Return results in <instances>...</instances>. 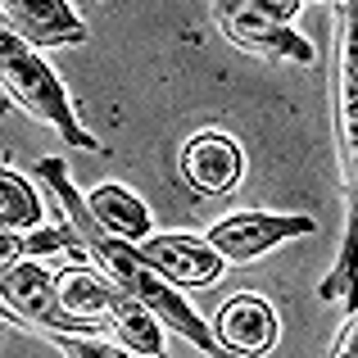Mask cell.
Wrapping results in <instances>:
<instances>
[{
    "label": "cell",
    "mask_w": 358,
    "mask_h": 358,
    "mask_svg": "<svg viewBox=\"0 0 358 358\" xmlns=\"http://www.w3.org/2000/svg\"><path fill=\"white\" fill-rule=\"evenodd\" d=\"M36 182L50 186V195L59 200L64 218H69L73 227L82 231V245H87L91 263H96L100 272H109V277H114L118 286L127 290V295H136L141 304H150L168 327H173L177 336H186L195 350H204V354L222 350L218 336H213V327H204V317L182 299V290H177L168 277H159V272L145 263L141 245H136V241L114 236V231H109L105 222H100L96 213L87 209V195H78V186L69 182V164H64L59 155H45L41 164H36Z\"/></svg>",
    "instance_id": "1"
},
{
    "label": "cell",
    "mask_w": 358,
    "mask_h": 358,
    "mask_svg": "<svg viewBox=\"0 0 358 358\" xmlns=\"http://www.w3.org/2000/svg\"><path fill=\"white\" fill-rule=\"evenodd\" d=\"M331 122H336V164H341L345 227L341 254L317 281L322 304H358V0L336 5V73H331Z\"/></svg>",
    "instance_id": "2"
},
{
    "label": "cell",
    "mask_w": 358,
    "mask_h": 358,
    "mask_svg": "<svg viewBox=\"0 0 358 358\" xmlns=\"http://www.w3.org/2000/svg\"><path fill=\"white\" fill-rule=\"evenodd\" d=\"M0 82H5V96L14 100L27 118L45 122V127H50L59 141L87 150V155H100V150H105L78 122V114H73V100H69V87L59 82V73L41 59V50H36V45H27L23 36L9 32V27H5V36H0Z\"/></svg>",
    "instance_id": "3"
},
{
    "label": "cell",
    "mask_w": 358,
    "mask_h": 358,
    "mask_svg": "<svg viewBox=\"0 0 358 358\" xmlns=\"http://www.w3.org/2000/svg\"><path fill=\"white\" fill-rule=\"evenodd\" d=\"M0 308L9 322H18L23 331H36L45 345H64L73 336H105V327L78 322L69 308L59 304L55 290V272L41 268L36 259H18L0 268Z\"/></svg>",
    "instance_id": "4"
},
{
    "label": "cell",
    "mask_w": 358,
    "mask_h": 358,
    "mask_svg": "<svg viewBox=\"0 0 358 358\" xmlns=\"http://www.w3.org/2000/svg\"><path fill=\"white\" fill-rule=\"evenodd\" d=\"M209 9H213V18H218L222 36L245 55L277 59V64H299V69H308V64L317 59L308 36H299L286 18L268 14V9L254 5V0H209Z\"/></svg>",
    "instance_id": "5"
},
{
    "label": "cell",
    "mask_w": 358,
    "mask_h": 358,
    "mask_svg": "<svg viewBox=\"0 0 358 358\" xmlns=\"http://www.w3.org/2000/svg\"><path fill=\"white\" fill-rule=\"evenodd\" d=\"M317 218L308 213H268V209H241L218 218L204 236L209 245L227 259V268H245V263H259L268 250L295 241V236H313Z\"/></svg>",
    "instance_id": "6"
},
{
    "label": "cell",
    "mask_w": 358,
    "mask_h": 358,
    "mask_svg": "<svg viewBox=\"0 0 358 358\" xmlns=\"http://www.w3.org/2000/svg\"><path fill=\"white\" fill-rule=\"evenodd\" d=\"M177 168H182V182L195 195H231L245 177V150L236 136H227L218 127H204L182 145Z\"/></svg>",
    "instance_id": "7"
},
{
    "label": "cell",
    "mask_w": 358,
    "mask_h": 358,
    "mask_svg": "<svg viewBox=\"0 0 358 358\" xmlns=\"http://www.w3.org/2000/svg\"><path fill=\"white\" fill-rule=\"evenodd\" d=\"M145 263L168 277L173 286H213L227 272V259L209 245V236H191V231H150L141 241Z\"/></svg>",
    "instance_id": "8"
},
{
    "label": "cell",
    "mask_w": 358,
    "mask_h": 358,
    "mask_svg": "<svg viewBox=\"0 0 358 358\" xmlns=\"http://www.w3.org/2000/svg\"><path fill=\"white\" fill-rule=\"evenodd\" d=\"M213 336H218L222 354L263 358V354H272V345H277V336H281L277 308H272L263 295L241 290V295H231L227 304L218 308V317H213Z\"/></svg>",
    "instance_id": "9"
},
{
    "label": "cell",
    "mask_w": 358,
    "mask_h": 358,
    "mask_svg": "<svg viewBox=\"0 0 358 358\" xmlns=\"http://www.w3.org/2000/svg\"><path fill=\"white\" fill-rule=\"evenodd\" d=\"M9 32H18L36 50H59V45H87V23L69 0H5L0 5Z\"/></svg>",
    "instance_id": "10"
},
{
    "label": "cell",
    "mask_w": 358,
    "mask_h": 358,
    "mask_svg": "<svg viewBox=\"0 0 358 358\" xmlns=\"http://www.w3.org/2000/svg\"><path fill=\"white\" fill-rule=\"evenodd\" d=\"M55 290H59V304L69 308L78 322H91V327L114 322L118 304L127 299V290H122L109 272H100L91 259H78L73 268L55 272ZM105 331H109V327H105Z\"/></svg>",
    "instance_id": "11"
},
{
    "label": "cell",
    "mask_w": 358,
    "mask_h": 358,
    "mask_svg": "<svg viewBox=\"0 0 358 358\" xmlns=\"http://www.w3.org/2000/svg\"><path fill=\"white\" fill-rule=\"evenodd\" d=\"M87 209L96 213L114 236H122V241H136L141 245V241L150 236V209H145V200L131 195L127 186H118V182H100L96 191H87Z\"/></svg>",
    "instance_id": "12"
},
{
    "label": "cell",
    "mask_w": 358,
    "mask_h": 358,
    "mask_svg": "<svg viewBox=\"0 0 358 358\" xmlns=\"http://www.w3.org/2000/svg\"><path fill=\"white\" fill-rule=\"evenodd\" d=\"M36 254H73V259H91L82 231L73 222H50V227H32V231H5L0 236V268L18 259H36Z\"/></svg>",
    "instance_id": "13"
},
{
    "label": "cell",
    "mask_w": 358,
    "mask_h": 358,
    "mask_svg": "<svg viewBox=\"0 0 358 358\" xmlns=\"http://www.w3.org/2000/svg\"><path fill=\"white\" fill-rule=\"evenodd\" d=\"M164 317L155 313L150 304H141L136 295H127L118 304V313H114V322H109V336L122 345L127 354H145V358H159L164 354Z\"/></svg>",
    "instance_id": "14"
},
{
    "label": "cell",
    "mask_w": 358,
    "mask_h": 358,
    "mask_svg": "<svg viewBox=\"0 0 358 358\" xmlns=\"http://www.w3.org/2000/svg\"><path fill=\"white\" fill-rule=\"evenodd\" d=\"M45 222V204L36 195V186L14 168H0V227L5 231H32Z\"/></svg>",
    "instance_id": "15"
},
{
    "label": "cell",
    "mask_w": 358,
    "mask_h": 358,
    "mask_svg": "<svg viewBox=\"0 0 358 358\" xmlns=\"http://www.w3.org/2000/svg\"><path fill=\"white\" fill-rule=\"evenodd\" d=\"M331 358H358V304L350 308V317H345L341 336L331 341Z\"/></svg>",
    "instance_id": "16"
},
{
    "label": "cell",
    "mask_w": 358,
    "mask_h": 358,
    "mask_svg": "<svg viewBox=\"0 0 358 358\" xmlns=\"http://www.w3.org/2000/svg\"><path fill=\"white\" fill-rule=\"evenodd\" d=\"M254 5H263L268 14H277V18H286V23H290V18H295L308 0H254Z\"/></svg>",
    "instance_id": "17"
},
{
    "label": "cell",
    "mask_w": 358,
    "mask_h": 358,
    "mask_svg": "<svg viewBox=\"0 0 358 358\" xmlns=\"http://www.w3.org/2000/svg\"><path fill=\"white\" fill-rule=\"evenodd\" d=\"M331 5H341V0H331Z\"/></svg>",
    "instance_id": "18"
}]
</instances>
